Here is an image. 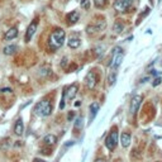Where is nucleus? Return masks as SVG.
I'll list each match as a JSON object with an SVG mask.
<instances>
[{
    "label": "nucleus",
    "mask_w": 162,
    "mask_h": 162,
    "mask_svg": "<svg viewBox=\"0 0 162 162\" xmlns=\"http://www.w3.org/2000/svg\"><path fill=\"white\" fill-rule=\"evenodd\" d=\"M65 39H66V33L63 29H56L53 31L49 36L48 39V47L51 51H57L58 48H61L65 43Z\"/></svg>",
    "instance_id": "obj_1"
},
{
    "label": "nucleus",
    "mask_w": 162,
    "mask_h": 162,
    "mask_svg": "<svg viewBox=\"0 0 162 162\" xmlns=\"http://www.w3.org/2000/svg\"><path fill=\"white\" fill-rule=\"evenodd\" d=\"M34 112L39 117H48L52 113V104H51V101L47 100V99L39 101L36 105V108H34Z\"/></svg>",
    "instance_id": "obj_2"
},
{
    "label": "nucleus",
    "mask_w": 162,
    "mask_h": 162,
    "mask_svg": "<svg viewBox=\"0 0 162 162\" xmlns=\"http://www.w3.org/2000/svg\"><path fill=\"white\" fill-rule=\"evenodd\" d=\"M123 49H122L120 47H115L114 51H113V57H112V62H110V66L113 71H115L118 67L120 66L122 61H123Z\"/></svg>",
    "instance_id": "obj_3"
},
{
    "label": "nucleus",
    "mask_w": 162,
    "mask_h": 162,
    "mask_svg": "<svg viewBox=\"0 0 162 162\" xmlns=\"http://www.w3.org/2000/svg\"><path fill=\"white\" fill-rule=\"evenodd\" d=\"M117 144H118V130L114 128L109 134H108V137L105 138V146L109 151H113L117 147Z\"/></svg>",
    "instance_id": "obj_4"
},
{
    "label": "nucleus",
    "mask_w": 162,
    "mask_h": 162,
    "mask_svg": "<svg viewBox=\"0 0 162 162\" xmlns=\"http://www.w3.org/2000/svg\"><path fill=\"white\" fill-rule=\"evenodd\" d=\"M133 3V0H115L114 2V9L119 13L126 11Z\"/></svg>",
    "instance_id": "obj_5"
},
{
    "label": "nucleus",
    "mask_w": 162,
    "mask_h": 162,
    "mask_svg": "<svg viewBox=\"0 0 162 162\" xmlns=\"http://www.w3.org/2000/svg\"><path fill=\"white\" fill-rule=\"evenodd\" d=\"M37 28H38V18H34L33 22L29 24V27L27 28V32H25V42H29V40L32 39V37L34 36Z\"/></svg>",
    "instance_id": "obj_6"
},
{
    "label": "nucleus",
    "mask_w": 162,
    "mask_h": 162,
    "mask_svg": "<svg viewBox=\"0 0 162 162\" xmlns=\"http://www.w3.org/2000/svg\"><path fill=\"white\" fill-rule=\"evenodd\" d=\"M96 83H98V77H96V74L95 72H89L87 75H86V77H85V84H86V86H87V89H94L95 87V85H96Z\"/></svg>",
    "instance_id": "obj_7"
},
{
    "label": "nucleus",
    "mask_w": 162,
    "mask_h": 162,
    "mask_svg": "<svg viewBox=\"0 0 162 162\" xmlns=\"http://www.w3.org/2000/svg\"><path fill=\"white\" fill-rule=\"evenodd\" d=\"M142 103V95H134L130 101V114H136Z\"/></svg>",
    "instance_id": "obj_8"
},
{
    "label": "nucleus",
    "mask_w": 162,
    "mask_h": 162,
    "mask_svg": "<svg viewBox=\"0 0 162 162\" xmlns=\"http://www.w3.org/2000/svg\"><path fill=\"white\" fill-rule=\"evenodd\" d=\"M66 20H67V24L69 25H74V24H76L79 20H80V13L79 11H71L69 15L66 17Z\"/></svg>",
    "instance_id": "obj_9"
},
{
    "label": "nucleus",
    "mask_w": 162,
    "mask_h": 162,
    "mask_svg": "<svg viewBox=\"0 0 162 162\" xmlns=\"http://www.w3.org/2000/svg\"><path fill=\"white\" fill-rule=\"evenodd\" d=\"M77 90H79L77 85H76V84H72V85H71L69 89L66 90V96H67V99H69V100H72V99L76 96Z\"/></svg>",
    "instance_id": "obj_10"
},
{
    "label": "nucleus",
    "mask_w": 162,
    "mask_h": 162,
    "mask_svg": "<svg viewBox=\"0 0 162 162\" xmlns=\"http://www.w3.org/2000/svg\"><path fill=\"white\" fill-rule=\"evenodd\" d=\"M18 36V29L15 28V27H13V28L8 29L4 34V40H11V39H14L15 37Z\"/></svg>",
    "instance_id": "obj_11"
},
{
    "label": "nucleus",
    "mask_w": 162,
    "mask_h": 162,
    "mask_svg": "<svg viewBox=\"0 0 162 162\" xmlns=\"http://www.w3.org/2000/svg\"><path fill=\"white\" fill-rule=\"evenodd\" d=\"M23 132H24V124H23L22 118H19V119L15 122V126H14V133H15V136H22Z\"/></svg>",
    "instance_id": "obj_12"
},
{
    "label": "nucleus",
    "mask_w": 162,
    "mask_h": 162,
    "mask_svg": "<svg viewBox=\"0 0 162 162\" xmlns=\"http://www.w3.org/2000/svg\"><path fill=\"white\" fill-rule=\"evenodd\" d=\"M43 143H45V146H53L57 143V137L55 134H47L43 138Z\"/></svg>",
    "instance_id": "obj_13"
},
{
    "label": "nucleus",
    "mask_w": 162,
    "mask_h": 162,
    "mask_svg": "<svg viewBox=\"0 0 162 162\" xmlns=\"http://www.w3.org/2000/svg\"><path fill=\"white\" fill-rule=\"evenodd\" d=\"M120 143L122 146H123L124 148H127L129 144H130V134L129 133H122V136H120Z\"/></svg>",
    "instance_id": "obj_14"
},
{
    "label": "nucleus",
    "mask_w": 162,
    "mask_h": 162,
    "mask_svg": "<svg viewBox=\"0 0 162 162\" xmlns=\"http://www.w3.org/2000/svg\"><path fill=\"white\" fill-rule=\"evenodd\" d=\"M67 45H69V47L70 48H79L80 47V45H81V39L80 38H77V37H71L70 39H69V42H67Z\"/></svg>",
    "instance_id": "obj_15"
},
{
    "label": "nucleus",
    "mask_w": 162,
    "mask_h": 162,
    "mask_svg": "<svg viewBox=\"0 0 162 162\" xmlns=\"http://www.w3.org/2000/svg\"><path fill=\"white\" fill-rule=\"evenodd\" d=\"M98 112H99V104L98 103H92L90 105V122L94 120V118L96 117Z\"/></svg>",
    "instance_id": "obj_16"
},
{
    "label": "nucleus",
    "mask_w": 162,
    "mask_h": 162,
    "mask_svg": "<svg viewBox=\"0 0 162 162\" xmlns=\"http://www.w3.org/2000/svg\"><path fill=\"white\" fill-rule=\"evenodd\" d=\"M17 49H18L17 46L10 45V46H6V47L3 49V53H4V55H6V56H11V55H14V53L17 52Z\"/></svg>",
    "instance_id": "obj_17"
},
{
    "label": "nucleus",
    "mask_w": 162,
    "mask_h": 162,
    "mask_svg": "<svg viewBox=\"0 0 162 162\" xmlns=\"http://www.w3.org/2000/svg\"><path fill=\"white\" fill-rule=\"evenodd\" d=\"M123 29H124V25H123V23H122L120 20H117V22L114 23V25H113V31H114L115 33H120Z\"/></svg>",
    "instance_id": "obj_18"
},
{
    "label": "nucleus",
    "mask_w": 162,
    "mask_h": 162,
    "mask_svg": "<svg viewBox=\"0 0 162 162\" xmlns=\"http://www.w3.org/2000/svg\"><path fill=\"white\" fill-rule=\"evenodd\" d=\"M39 74L42 76H48V75H51V69L48 66H42L39 69Z\"/></svg>",
    "instance_id": "obj_19"
},
{
    "label": "nucleus",
    "mask_w": 162,
    "mask_h": 162,
    "mask_svg": "<svg viewBox=\"0 0 162 162\" xmlns=\"http://www.w3.org/2000/svg\"><path fill=\"white\" fill-rule=\"evenodd\" d=\"M40 153L45 155V156H51V153H52L51 146H45V147H42V148H40Z\"/></svg>",
    "instance_id": "obj_20"
},
{
    "label": "nucleus",
    "mask_w": 162,
    "mask_h": 162,
    "mask_svg": "<svg viewBox=\"0 0 162 162\" xmlns=\"http://www.w3.org/2000/svg\"><path fill=\"white\" fill-rule=\"evenodd\" d=\"M108 81H109V85H114V83L117 81V72L115 71H112L108 76Z\"/></svg>",
    "instance_id": "obj_21"
},
{
    "label": "nucleus",
    "mask_w": 162,
    "mask_h": 162,
    "mask_svg": "<svg viewBox=\"0 0 162 162\" xmlns=\"http://www.w3.org/2000/svg\"><path fill=\"white\" fill-rule=\"evenodd\" d=\"M94 4H95L96 8H104L108 4V0H94Z\"/></svg>",
    "instance_id": "obj_22"
},
{
    "label": "nucleus",
    "mask_w": 162,
    "mask_h": 162,
    "mask_svg": "<svg viewBox=\"0 0 162 162\" xmlns=\"http://www.w3.org/2000/svg\"><path fill=\"white\" fill-rule=\"evenodd\" d=\"M81 8L84 10H89L90 9V0H81Z\"/></svg>",
    "instance_id": "obj_23"
},
{
    "label": "nucleus",
    "mask_w": 162,
    "mask_h": 162,
    "mask_svg": "<svg viewBox=\"0 0 162 162\" xmlns=\"http://www.w3.org/2000/svg\"><path fill=\"white\" fill-rule=\"evenodd\" d=\"M80 128H83V119L77 118L76 119V123H75V129H80Z\"/></svg>",
    "instance_id": "obj_24"
},
{
    "label": "nucleus",
    "mask_w": 162,
    "mask_h": 162,
    "mask_svg": "<svg viewBox=\"0 0 162 162\" xmlns=\"http://www.w3.org/2000/svg\"><path fill=\"white\" fill-rule=\"evenodd\" d=\"M74 117H75V113H74V112H70V113H69V115H67V120L71 122V120L74 119Z\"/></svg>",
    "instance_id": "obj_25"
},
{
    "label": "nucleus",
    "mask_w": 162,
    "mask_h": 162,
    "mask_svg": "<svg viewBox=\"0 0 162 162\" xmlns=\"http://www.w3.org/2000/svg\"><path fill=\"white\" fill-rule=\"evenodd\" d=\"M161 81H162V80H161L160 77H157V79L155 80V83H153V86H157V85H160V84H161Z\"/></svg>",
    "instance_id": "obj_26"
},
{
    "label": "nucleus",
    "mask_w": 162,
    "mask_h": 162,
    "mask_svg": "<svg viewBox=\"0 0 162 162\" xmlns=\"http://www.w3.org/2000/svg\"><path fill=\"white\" fill-rule=\"evenodd\" d=\"M66 65H67V58L65 57V58L62 60V63H61V66L63 67V69H66Z\"/></svg>",
    "instance_id": "obj_27"
},
{
    "label": "nucleus",
    "mask_w": 162,
    "mask_h": 162,
    "mask_svg": "<svg viewBox=\"0 0 162 162\" xmlns=\"http://www.w3.org/2000/svg\"><path fill=\"white\" fill-rule=\"evenodd\" d=\"M33 162H46V161H43V160H39V158H34V161Z\"/></svg>",
    "instance_id": "obj_28"
},
{
    "label": "nucleus",
    "mask_w": 162,
    "mask_h": 162,
    "mask_svg": "<svg viewBox=\"0 0 162 162\" xmlns=\"http://www.w3.org/2000/svg\"><path fill=\"white\" fill-rule=\"evenodd\" d=\"M9 91H11V89H3L2 90V92H9Z\"/></svg>",
    "instance_id": "obj_29"
},
{
    "label": "nucleus",
    "mask_w": 162,
    "mask_h": 162,
    "mask_svg": "<svg viewBox=\"0 0 162 162\" xmlns=\"http://www.w3.org/2000/svg\"><path fill=\"white\" fill-rule=\"evenodd\" d=\"M80 105H81V103H80V101H76V103H75V106H80Z\"/></svg>",
    "instance_id": "obj_30"
},
{
    "label": "nucleus",
    "mask_w": 162,
    "mask_h": 162,
    "mask_svg": "<svg viewBox=\"0 0 162 162\" xmlns=\"http://www.w3.org/2000/svg\"><path fill=\"white\" fill-rule=\"evenodd\" d=\"M95 162H106V161H105V160H100V158H99V160H96Z\"/></svg>",
    "instance_id": "obj_31"
},
{
    "label": "nucleus",
    "mask_w": 162,
    "mask_h": 162,
    "mask_svg": "<svg viewBox=\"0 0 162 162\" xmlns=\"http://www.w3.org/2000/svg\"><path fill=\"white\" fill-rule=\"evenodd\" d=\"M115 162H123V161H122V160H117Z\"/></svg>",
    "instance_id": "obj_32"
}]
</instances>
